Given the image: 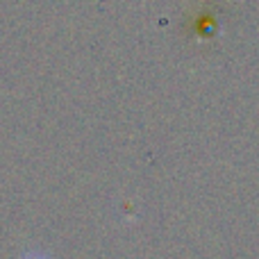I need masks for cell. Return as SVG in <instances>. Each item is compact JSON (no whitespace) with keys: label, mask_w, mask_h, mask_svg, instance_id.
Listing matches in <instances>:
<instances>
[{"label":"cell","mask_w":259,"mask_h":259,"mask_svg":"<svg viewBox=\"0 0 259 259\" xmlns=\"http://www.w3.org/2000/svg\"><path fill=\"white\" fill-rule=\"evenodd\" d=\"M18 259H50L46 252H41V250H27L25 255H21Z\"/></svg>","instance_id":"obj_1"}]
</instances>
